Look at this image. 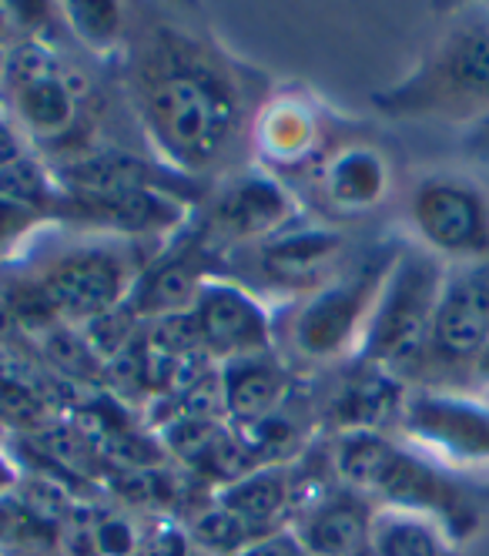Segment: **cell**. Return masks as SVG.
Listing matches in <instances>:
<instances>
[{
    "label": "cell",
    "mask_w": 489,
    "mask_h": 556,
    "mask_svg": "<svg viewBox=\"0 0 489 556\" xmlns=\"http://www.w3.org/2000/svg\"><path fill=\"white\" fill-rule=\"evenodd\" d=\"M125 91L158 165L188 181L231 162L268 98L259 71L175 21H154L128 37Z\"/></svg>",
    "instance_id": "cell-1"
},
{
    "label": "cell",
    "mask_w": 489,
    "mask_h": 556,
    "mask_svg": "<svg viewBox=\"0 0 489 556\" xmlns=\"http://www.w3.org/2000/svg\"><path fill=\"white\" fill-rule=\"evenodd\" d=\"M329 466L336 483L362 493L373 506L429 516L453 546L469 540L482 520V483L436 463L410 443L392 440L389 432H339Z\"/></svg>",
    "instance_id": "cell-2"
},
{
    "label": "cell",
    "mask_w": 489,
    "mask_h": 556,
    "mask_svg": "<svg viewBox=\"0 0 489 556\" xmlns=\"http://www.w3.org/2000/svg\"><path fill=\"white\" fill-rule=\"evenodd\" d=\"M373 108L396 122H489V8L453 17L410 74L373 94Z\"/></svg>",
    "instance_id": "cell-3"
},
{
    "label": "cell",
    "mask_w": 489,
    "mask_h": 556,
    "mask_svg": "<svg viewBox=\"0 0 489 556\" xmlns=\"http://www.w3.org/2000/svg\"><path fill=\"white\" fill-rule=\"evenodd\" d=\"M446 268L450 265L419 245L399 249L352 363L389 369L399 379L405 372H419L436 319V305L442 295Z\"/></svg>",
    "instance_id": "cell-4"
},
{
    "label": "cell",
    "mask_w": 489,
    "mask_h": 556,
    "mask_svg": "<svg viewBox=\"0 0 489 556\" xmlns=\"http://www.w3.org/2000/svg\"><path fill=\"white\" fill-rule=\"evenodd\" d=\"M148 258L141 255V242L85 235L74 245L51 252L27 278L64 326L80 329L128 305Z\"/></svg>",
    "instance_id": "cell-5"
},
{
    "label": "cell",
    "mask_w": 489,
    "mask_h": 556,
    "mask_svg": "<svg viewBox=\"0 0 489 556\" xmlns=\"http://www.w3.org/2000/svg\"><path fill=\"white\" fill-rule=\"evenodd\" d=\"M402 245H376L352 268L336 271L329 282L302 295L292 319L289 342L305 363H342L355 359L365 326H369L379 289Z\"/></svg>",
    "instance_id": "cell-6"
},
{
    "label": "cell",
    "mask_w": 489,
    "mask_h": 556,
    "mask_svg": "<svg viewBox=\"0 0 489 556\" xmlns=\"http://www.w3.org/2000/svg\"><path fill=\"white\" fill-rule=\"evenodd\" d=\"M85 77L74 74L40 37H21L4 51L8 117L34 144H64L80 125Z\"/></svg>",
    "instance_id": "cell-7"
},
{
    "label": "cell",
    "mask_w": 489,
    "mask_h": 556,
    "mask_svg": "<svg viewBox=\"0 0 489 556\" xmlns=\"http://www.w3.org/2000/svg\"><path fill=\"white\" fill-rule=\"evenodd\" d=\"M399 440L463 476H489V400L466 386H410L396 419Z\"/></svg>",
    "instance_id": "cell-8"
},
{
    "label": "cell",
    "mask_w": 489,
    "mask_h": 556,
    "mask_svg": "<svg viewBox=\"0 0 489 556\" xmlns=\"http://www.w3.org/2000/svg\"><path fill=\"white\" fill-rule=\"evenodd\" d=\"M419 249L446 265L489 262V194L463 175H426L410 198Z\"/></svg>",
    "instance_id": "cell-9"
},
{
    "label": "cell",
    "mask_w": 489,
    "mask_h": 556,
    "mask_svg": "<svg viewBox=\"0 0 489 556\" xmlns=\"http://www.w3.org/2000/svg\"><path fill=\"white\" fill-rule=\"evenodd\" d=\"M489 339V262L450 265L446 268L442 295L436 305V319L429 345L416 376H432L419 386H453L473 372L476 355Z\"/></svg>",
    "instance_id": "cell-10"
},
{
    "label": "cell",
    "mask_w": 489,
    "mask_h": 556,
    "mask_svg": "<svg viewBox=\"0 0 489 556\" xmlns=\"http://www.w3.org/2000/svg\"><path fill=\"white\" fill-rule=\"evenodd\" d=\"M299 218L302 208L296 191L262 168H249L228 175L215 188L205 218L195 228L225 258L235 249H255L268 242L272 235H278Z\"/></svg>",
    "instance_id": "cell-11"
},
{
    "label": "cell",
    "mask_w": 489,
    "mask_h": 556,
    "mask_svg": "<svg viewBox=\"0 0 489 556\" xmlns=\"http://www.w3.org/2000/svg\"><path fill=\"white\" fill-rule=\"evenodd\" d=\"M181 319L191 349L205 363H215V369L275 349L272 312L228 275L212 278Z\"/></svg>",
    "instance_id": "cell-12"
},
{
    "label": "cell",
    "mask_w": 489,
    "mask_h": 556,
    "mask_svg": "<svg viewBox=\"0 0 489 556\" xmlns=\"http://www.w3.org/2000/svg\"><path fill=\"white\" fill-rule=\"evenodd\" d=\"M249 148L255 168L285 181V175H312L336 144H329V122L318 98L289 88L268 91L252 122Z\"/></svg>",
    "instance_id": "cell-13"
},
{
    "label": "cell",
    "mask_w": 489,
    "mask_h": 556,
    "mask_svg": "<svg viewBox=\"0 0 489 556\" xmlns=\"http://www.w3.org/2000/svg\"><path fill=\"white\" fill-rule=\"evenodd\" d=\"M225 258L201 238L195 225H185L178 235L165 238L141 268L138 282L131 289L128 308L141 323H158V319H172L195 305L212 278L225 275Z\"/></svg>",
    "instance_id": "cell-14"
},
{
    "label": "cell",
    "mask_w": 489,
    "mask_h": 556,
    "mask_svg": "<svg viewBox=\"0 0 489 556\" xmlns=\"http://www.w3.org/2000/svg\"><path fill=\"white\" fill-rule=\"evenodd\" d=\"M346 238L329 225H312L305 218L292 222L272 235L268 242L255 245V268L268 286L296 292L299 299L315 292L336 275Z\"/></svg>",
    "instance_id": "cell-15"
},
{
    "label": "cell",
    "mask_w": 489,
    "mask_h": 556,
    "mask_svg": "<svg viewBox=\"0 0 489 556\" xmlns=\"http://www.w3.org/2000/svg\"><path fill=\"white\" fill-rule=\"evenodd\" d=\"M376 506L362 493L329 483L302 493L292 530L312 556H369V530Z\"/></svg>",
    "instance_id": "cell-16"
},
{
    "label": "cell",
    "mask_w": 489,
    "mask_h": 556,
    "mask_svg": "<svg viewBox=\"0 0 489 556\" xmlns=\"http://www.w3.org/2000/svg\"><path fill=\"white\" fill-rule=\"evenodd\" d=\"M315 194L336 215H365L386 202L392 188L389 157L369 141L336 144L312 172Z\"/></svg>",
    "instance_id": "cell-17"
},
{
    "label": "cell",
    "mask_w": 489,
    "mask_h": 556,
    "mask_svg": "<svg viewBox=\"0 0 489 556\" xmlns=\"http://www.w3.org/2000/svg\"><path fill=\"white\" fill-rule=\"evenodd\" d=\"M218 386H222L225 419H231L238 429V426H252L281 413L285 403L292 400L296 376L281 363V355L272 349V352L244 355V359L218 366Z\"/></svg>",
    "instance_id": "cell-18"
},
{
    "label": "cell",
    "mask_w": 489,
    "mask_h": 556,
    "mask_svg": "<svg viewBox=\"0 0 489 556\" xmlns=\"http://www.w3.org/2000/svg\"><path fill=\"white\" fill-rule=\"evenodd\" d=\"M212 500L225 506L231 516H238L255 536H265L292 523L302 490L289 466H255L235 476L231 483H222Z\"/></svg>",
    "instance_id": "cell-19"
},
{
    "label": "cell",
    "mask_w": 489,
    "mask_h": 556,
    "mask_svg": "<svg viewBox=\"0 0 489 556\" xmlns=\"http://www.w3.org/2000/svg\"><path fill=\"white\" fill-rule=\"evenodd\" d=\"M405 392H410V386H405V379H399L396 372L355 363V372L336 392L329 416L339 426V432H352V429L386 432V426L389 422L396 426V419H399Z\"/></svg>",
    "instance_id": "cell-20"
},
{
    "label": "cell",
    "mask_w": 489,
    "mask_h": 556,
    "mask_svg": "<svg viewBox=\"0 0 489 556\" xmlns=\"http://www.w3.org/2000/svg\"><path fill=\"white\" fill-rule=\"evenodd\" d=\"M0 556H64V523L24 483L0 496Z\"/></svg>",
    "instance_id": "cell-21"
},
{
    "label": "cell",
    "mask_w": 489,
    "mask_h": 556,
    "mask_svg": "<svg viewBox=\"0 0 489 556\" xmlns=\"http://www.w3.org/2000/svg\"><path fill=\"white\" fill-rule=\"evenodd\" d=\"M450 536L429 516L376 506L369 530V556H442L450 549Z\"/></svg>",
    "instance_id": "cell-22"
},
{
    "label": "cell",
    "mask_w": 489,
    "mask_h": 556,
    "mask_svg": "<svg viewBox=\"0 0 489 556\" xmlns=\"http://www.w3.org/2000/svg\"><path fill=\"white\" fill-rule=\"evenodd\" d=\"M71 34L95 54H114L128 48V14L114 0H71L61 8Z\"/></svg>",
    "instance_id": "cell-23"
},
{
    "label": "cell",
    "mask_w": 489,
    "mask_h": 556,
    "mask_svg": "<svg viewBox=\"0 0 489 556\" xmlns=\"http://www.w3.org/2000/svg\"><path fill=\"white\" fill-rule=\"evenodd\" d=\"M40 222H51V218L45 212H37V208H27V205H17V202H8V198H0V255L14 252Z\"/></svg>",
    "instance_id": "cell-24"
},
{
    "label": "cell",
    "mask_w": 489,
    "mask_h": 556,
    "mask_svg": "<svg viewBox=\"0 0 489 556\" xmlns=\"http://www.w3.org/2000/svg\"><path fill=\"white\" fill-rule=\"evenodd\" d=\"M235 556H312L305 549V543L299 540V533L292 527H278L259 540H252L244 549H238Z\"/></svg>",
    "instance_id": "cell-25"
},
{
    "label": "cell",
    "mask_w": 489,
    "mask_h": 556,
    "mask_svg": "<svg viewBox=\"0 0 489 556\" xmlns=\"http://www.w3.org/2000/svg\"><path fill=\"white\" fill-rule=\"evenodd\" d=\"M21 483H24V476H21L17 463H14L4 450H0V496H8V493L21 490Z\"/></svg>",
    "instance_id": "cell-26"
},
{
    "label": "cell",
    "mask_w": 489,
    "mask_h": 556,
    "mask_svg": "<svg viewBox=\"0 0 489 556\" xmlns=\"http://www.w3.org/2000/svg\"><path fill=\"white\" fill-rule=\"evenodd\" d=\"M469 386H476V389H489V339H486L482 352L476 355V363H473Z\"/></svg>",
    "instance_id": "cell-27"
},
{
    "label": "cell",
    "mask_w": 489,
    "mask_h": 556,
    "mask_svg": "<svg viewBox=\"0 0 489 556\" xmlns=\"http://www.w3.org/2000/svg\"><path fill=\"white\" fill-rule=\"evenodd\" d=\"M473 141H482V144H489V122L476 125V135H473Z\"/></svg>",
    "instance_id": "cell-28"
},
{
    "label": "cell",
    "mask_w": 489,
    "mask_h": 556,
    "mask_svg": "<svg viewBox=\"0 0 489 556\" xmlns=\"http://www.w3.org/2000/svg\"><path fill=\"white\" fill-rule=\"evenodd\" d=\"M0 91H4V51H0Z\"/></svg>",
    "instance_id": "cell-29"
},
{
    "label": "cell",
    "mask_w": 489,
    "mask_h": 556,
    "mask_svg": "<svg viewBox=\"0 0 489 556\" xmlns=\"http://www.w3.org/2000/svg\"><path fill=\"white\" fill-rule=\"evenodd\" d=\"M482 490H486V500H489V476H486V480H482Z\"/></svg>",
    "instance_id": "cell-30"
},
{
    "label": "cell",
    "mask_w": 489,
    "mask_h": 556,
    "mask_svg": "<svg viewBox=\"0 0 489 556\" xmlns=\"http://www.w3.org/2000/svg\"><path fill=\"white\" fill-rule=\"evenodd\" d=\"M0 114H4V108H0Z\"/></svg>",
    "instance_id": "cell-31"
}]
</instances>
